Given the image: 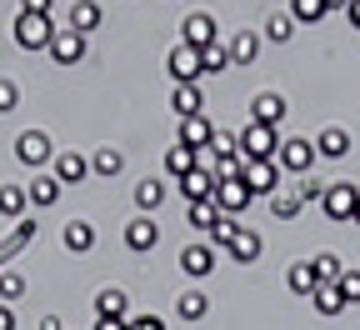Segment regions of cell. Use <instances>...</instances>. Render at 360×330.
<instances>
[{
	"mask_svg": "<svg viewBox=\"0 0 360 330\" xmlns=\"http://www.w3.org/2000/svg\"><path fill=\"white\" fill-rule=\"evenodd\" d=\"M315 156H326V160H345V156H350V130H340V125L321 130V140H315Z\"/></svg>",
	"mask_w": 360,
	"mask_h": 330,
	"instance_id": "ac0fdd59",
	"label": "cell"
},
{
	"mask_svg": "<svg viewBox=\"0 0 360 330\" xmlns=\"http://www.w3.org/2000/svg\"><path fill=\"white\" fill-rule=\"evenodd\" d=\"M25 15H51V0H20Z\"/></svg>",
	"mask_w": 360,
	"mask_h": 330,
	"instance_id": "f6af8a7d",
	"label": "cell"
},
{
	"mask_svg": "<svg viewBox=\"0 0 360 330\" xmlns=\"http://www.w3.org/2000/svg\"><path fill=\"white\" fill-rule=\"evenodd\" d=\"M180 40L195 45V51H205V45H215L220 35H215V20L205 11H195V15H186V25H180Z\"/></svg>",
	"mask_w": 360,
	"mask_h": 330,
	"instance_id": "8fae6325",
	"label": "cell"
},
{
	"mask_svg": "<svg viewBox=\"0 0 360 330\" xmlns=\"http://www.w3.org/2000/svg\"><path fill=\"white\" fill-rule=\"evenodd\" d=\"M40 330H60V320H56V315H45V320H40Z\"/></svg>",
	"mask_w": 360,
	"mask_h": 330,
	"instance_id": "681fc988",
	"label": "cell"
},
{
	"mask_svg": "<svg viewBox=\"0 0 360 330\" xmlns=\"http://www.w3.org/2000/svg\"><path fill=\"white\" fill-rule=\"evenodd\" d=\"M205 310H210V300H205L200 291H186V296L175 300V315H180V320H200Z\"/></svg>",
	"mask_w": 360,
	"mask_h": 330,
	"instance_id": "836d02e7",
	"label": "cell"
},
{
	"mask_svg": "<svg viewBox=\"0 0 360 330\" xmlns=\"http://www.w3.org/2000/svg\"><path fill=\"white\" fill-rule=\"evenodd\" d=\"M285 286H290L295 296H315V286H321V280H315V270H310V260H295V265L285 270Z\"/></svg>",
	"mask_w": 360,
	"mask_h": 330,
	"instance_id": "cb8c5ba5",
	"label": "cell"
},
{
	"mask_svg": "<svg viewBox=\"0 0 360 330\" xmlns=\"http://www.w3.org/2000/svg\"><path fill=\"white\" fill-rule=\"evenodd\" d=\"M255 51H260V40H255L250 30L231 40V61H236V65H250V61H255Z\"/></svg>",
	"mask_w": 360,
	"mask_h": 330,
	"instance_id": "74e56055",
	"label": "cell"
},
{
	"mask_svg": "<svg viewBox=\"0 0 360 330\" xmlns=\"http://www.w3.org/2000/svg\"><path fill=\"white\" fill-rule=\"evenodd\" d=\"M51 56H56V65H80L85 61V35L80 30H56V40H51Z\"/></svg>",
	"mask_w": 360,
	"mask_h": 330,
	"instance_id": "9c48e42d",
	"label": "cell"
},
{
	"mask_svg": "<svg viewBox=\"0 0 360 330\" xmlns=\"http://www.w3.org/2000/svg\"><path fill=\"white\" fill-rule=\"evenodd\" d=\"M321 210H326L330 220H355V210H360V185H350V180H330V185H326V196H321Z\"/></svg>",
	"mask_w": 360,
	"mask_h": 330,
	"instance_id": "7a4b0ae2",
	"label": "cell"
},
{
	"mask_svg": "<svg viewBox=\"0 0 360 330\" xmlns=\"http://www.w3.org/2000/svg\"><path fill=\"white\" fill-rule=\"evenodd\" d=\"M200 85H175V96H170V110L180 115V120H186V115H200Z\"/></svg>",
	"mask_w": 360,
	"mask_h": 330,
	"instance_id": "7402d4cb",
	"label": "cell"
},
{
	"mask_svg": "<svg viewBox=\"0 0 360 330\" xmlns=\"http://www.w3.org/2000/svg\"><path fill=\"white\" fill-rule=\"evenodd\" d=\"M35 230H40V225H35L30 215H20V220H15V230H11V241L0 246V270H6V265H11V260H15V255H20V250H25L30 241H35Z\"/></svg>",
	"mask_w": 360,
	"mask_h": 330,
	"instance_id": "5bb4252c",
	"label": "cell"
},
{
	"mask_svg": "<svg viewBox=\"0 0 360 330\" xmlns=\"http://www.w3.org/2000/svg\"><path fill=\"white\" fill-rule=\"evenodd\" d=\"M125 330H165V320L160 315H135V320H125Z\"/></svg>",
	"mask_w": 360,
	"mask_h": 330,
	"instance_id": "ee69618b",
	"label": "cell"
},
{
	"mask_svg": "<svg viewBox=\"0 0 360 330\" xmlns=\"http://www.w3.org/2000/svg\"><path fill=\"white\" fill-rule=\"evenodd\" d=\"M96 25H101V6H96V0H75V6H70V30L90 35Z\"/></svg>",
	"mask_w": 360,
	"mask_h": 330,
	"instance_id": "603a6c76",
	"label": "cell"
},
{
	"mask_svg": "<svg viewBox=\"0 0 360 330\" xmlns=\"http://www.w3.org/2000/svg\"><path fill=\"white\" fill-rule=\"evenodd\" d=\"M250 120H255V125H276V130H281V120H285V101H281V96H270V90H260V96L250 101Z\"/></svg>",
	"mask_w": 360,
	"mask_h": 330,
	"instance_id": "9a60e30c",
	"label": "cell"
},
{
	"mask_svg": "<svg viewBox=\"0 0 360 330\" xmlns=\"http://www.w3.org/2000/svg\"><path fill=\"white\" fill-rule=\"evenodd\" d=\"M300 205H305V201H300V191H295V185H281V191L270 196V210H276L281 220H290V215H295Z\"/></svg>",
	"mask_w": 360,
	"mask_h": 330,
	"instance_id": "4dcf8cb0",
	"label": "cell"
},
{
	"mask_svg": "<svg viewBox=\"0 0 360 330\" xmlns=\"http://www.w3.org/2000/svg\"><path fill=\"white\" fill-rule=\"evenodd\" d=\"M25 196H30V205L45 210V205H56V201H60V180H56V175H35V180L25 185Z\"/></svg>",
	"mask_w": 360,
	"mask_h": 330,
	"instance_id": "44dd1931",
	"label": "cell"
},
{
	"mask_svg": "<svg viewBox=\"0 0 360 330\" xmlns=\"http://www.w3.org/2000/svg\"><path fill=\"white\" fill-rule=\"evenodd\" d=\"M20 296H25V275L0 270V300H20Z\"/></svg>",
	"mask_w": 360,
	"mask_h": 330,
	"instance_id": "ab89813d",
	"label": "cell"
},
{
	"mask_svg": "<svg viewBox=\"0 0 360 330\" xmlns=\"http://www.w3.org/2000/svg\"><path fill=\"white\" fill-rule=\"evenodd\" d=\"M215 220H220V205L215 201H191V225L195 230H210Z\"/></svg>",
	"mask_w": 360,
	"mask_h": 330,
	"instance_id": "8d00e7d4",
	"label": "cell"
},
{
	"mask_svg": "<svg viewBox=\"0 0 360 330\" xmlns=\"http://www.w3.org/2000/svg\"><path fill=\"white\" fill-rule=\"evenodd\" d=\"M96 315H110V320H125V291H115V286H105V291H96Z\"/></svg>",
	"mask_w": 360,
	"mask_h": 330,
	"instance_id": "4316f807",
	"label": "cell"
},
{
	"mask_svg": "<svg viewBox=\"0 0 360 330\" xmlns=\"http://www.w3.org/2000/svg\"><path fill=\"white\" fill-rule=\"evenodd\" d=\"M310 270H315V280H321V286H335V280L345 275V260H340V255H330V250H321V255L310 260Z\"/></svg>",
	"mask_w": 360,
	"mask_h": 330,
	"instance_id": "d4e9b609",
	"label": "cell"
},
{
	"mask_svg": "<svg viewBox=\"0 0 360 330\" xmlns=\"http://www.w3.org/2000/svg\"><path fill=\"white\" fill-rule=\"evenodd\" d=\"M345 15H350V25L360 30V0H350V6H345Z\"/></svg>",
	"mask_w": 360,
	"mask_h": 330,
	"instance_id": "c3c4849f",
	"label": "cell"
},
{
	"mask_svg": "<svg viewBox=\"0 0 360 330\" xmlns=\"http://www.w3.org/2000/svg\"><path fill=\"white\" fill-rule=\"evenodd\" d=\"M51 40H56V25L51 15H15V45L20 51H51Z\"/></svg>",
	"mask_w": 360,
	"mask_h": 330,
	"instance_id": "3957f363",
	"label": "cell"
},
{
	"mask_svg": "<svg viewBox=\"0 0 360 330\" xmlns=\"http://www.w3.org/2000/svg\"><path fill=\"white\" fill-rule=\"evenodd\" d=\"M180 191H186V201H210L215 196V170H191V175H180Z\"/></svg>",
	"mask_w": 360,
	"mask_h": 330,
	"instance_id": "ffe728a7",
	"label": "cell"
},
{
	"mask_svg": "<svg viewBox=\"0 0 360 330\" xmlns=\"http://www.w3.org/2000/svg\"><path fill=\"white\" fill-rule=\"evenodd\" d=\"M326 185H330V180H310V175H300L295 191H300V201H321V196H326Z\"/></svg>",
	"mask_w": 360,
	"mask_h": 330,
	"instance_id": "7bdbcfd3",
	"label": "cell"
},
{
	"mask_svg": "<svg viewBox=\"0 0 360 330\" xmlns=\"http://www.w3.org/2000/svg\"><path fill=\"white\" fill-rule=\"evenodd\" d=\"M326 15V0H290V20L295 25H315Z\"/></svg>",
	"mask_w": 360,
	"mask_h": 330,
	"instance_id": "e575fe53",
	"label": "cell"
},
{
	"mask_svg": "<svg viewBox=\"0 0 360 330\" xmlns=\"http://www.w3.org/2000/svg\"><path fill=\"white\" fill-rule=\"evenodd\" d=\"M0 330H15V310H11L6 300H0Z\"/></svg>",
	"mask_w": 360,
	"mask_h": 330,
	"instance_id": "bcb514c9",
	"label": "cell"
},
{
	"mask_svg": "<svg viewBox=\"0 0 360 330\" xmlns=\"http://www.w3.org/2000/svg\"><path fill=\"white\" fill-rule=\"evenodd\" d=\"M125 246H130L135 255H150V250L160 246V225H155L150 215H135V220L125 225Z\"/></svg>",
	"mask_w": 360,
	"mask_h": 330,
	"instance_id": "52a82bcc",
	"label": "cell"
},
{
	"mask_svg": "<svg viewBox=\"0 0 360 330\" xmlns=\"http://www.w3.org/2000/svg\"><path fill=\"white\" fill-rule=\"evenodd\" d=\"M60 241H65L70 255H85L90 246H96V225H90V220H70V225L60 230Z\"/></svg>",
	"mask_w": 360,
	"mask_h": 330,
	"instance_id": "d6986e66",
	"label": "cell"
},
{
	"mask_svg": "<svg viewBox=\"0 0 360 330\" xmlns=\"http://www.w3.org/2000/svg\"><path fill=\"white\" fill-rule=\"evenodd\" d=\"M290 30H295V20H290V15H270V20H265V35L276 40V45H285V40H290Z\"/></svg>",
	"mask_w": 360,
	"mask_h": 330,
	"instance_id": "60d3db41",
	"label": "cell"
},
{
	"mask_svg": "<svg viewBox=\"0 0 360 330\" xmlns=\"http://www.w3.org/2000/svg\"><path fill=\"white\" fill-rule=\"evenodd\" d=\"M335 291H340V300H345V305H360V270H350V265H345V275L335 280Z\"/></svg>",
	"mask_w": 360,
	"mask_h": 330,
	"instance_id": "f35d334b",
	"label": "cell"
},
{
	"mask_svg": "<svg viewBox=\"0 0 360 330\" xmlns=\"http://www.w3.org/2000/svg\"><path fill=\"white\" fill-rule=\"evenodd\" d=\"M20 106V90H15V80H0V115H11Z\"/></svg>",
	"mask_w": 360,
	"mask_h": 330,
	"instance_id": "b9f144b4",
	"label": "cell"
},
{
	"mask_svg": "<svg viewBox=\"0 0 360 330\" xmlns=\"http://www.w3.org/2000/svg\"><path fill=\"white\" fill-rule=\"evenodd\" d=\"M225 65H236V61H231V45H220V40H215V45H205V51H200V70L220 75Z\"/></svg>",
	"mask_w": 360,
	"mask_h": 330,
	"instance_id": "d6a6232c",
	"label": "cell"
},
{
	"mask_svg": "<svg viewBox=\"0 0 360 330\" xmlns=\"http://www.w3.org/2000/svg\"><path fill=\"white\" fill-rule=\"evenodd\" d=\"M15 160L20 165H45L51 160V140H45L40 130H20L15 135Z\"/></svg>",
	"mask_w": 360,
	"mask_h": 330,
	"instance_id": "30bf717a",
	"label": "cell"
},
{
	"mask_svg": "<svg viewBox=\"0 0 360 330\" xmlns=\"http://www.w3.org/2000/svg\"><path fill=\"white\" fill-rule=\"evenodd\" d=\"M260 250H265V241H260V230H250V225H240V230H236V241L225 246V255H231L236 265H250Z\"/></svg>",
	"mask_w": 360,
	"mask_h": 330,
	"instance_id": "7c38bea8",
	"label": "cell"
},
{
	"mask_svg": "<svg viewBox=\"0 0 360 330\" xmlns=\"http://www.w3.org/2000/svg\"><path fill=\"white\" fill-rule=\"evenodd\" d=\"M355 220H360V210H355Z\"/></svg>",
	"mask_w": 360,
	"mask_h": 330,
	"instance_id": "816d5d0a",
	"label": "cell"
},
{
	"mask_svg": "<svg viewBox=\"0 0 360 330\" xmlns=\"http://www.w3.org/2000/svg\"><path fill=\"white\" fill-rule=\"evenodd\" d=\"M160 201H165V185L160 180H141V185H135V205H141V215H150Z\"/></svg>",
	"mask_w": 360,
	"mask_h": 330,
	"instance_id": "1f68e13d",
	"label": "cell"
},
{
	"mask_svg": "<svg viewBox=\"0 0 360 330\" xmlns=\"http://www.w3.org/2000/svg\"><path fill=\"white\" fill-rule=\"evenodd\" d=\"M90 170H96V175H120L125 170V156L115 146H101L96 156H90Z\"/></svg>",
	"mask_w": 360,
	"mask_h": 330,
	"instance_id": "f1b7e54d",
	"label": "cell"
},
{
	"mask_svg": "<svg viewBox=\"0 0 360 330\" xmlns=\"http://www.w3.org/2000/svg\"><path fill=\"white\" fill-rule=\"evenodd\" d=\"M236 230H240V225H236V215H220V220L205 230V246H210V250H225V246L236 241Z\"/></svg>",
	"mask_w": 360,
	"mask_h": 330,
	"instance_id": "83f0119b",
	"label": "cell"
},
{
	"mask_svg": "<svg viewBox=\"0 0 360 330\" xmlns=\"http://www.w3.org/2000/svg\"><path fill=\"white\" fill-rule=\"evenodd\" d=\"M51 165H56V180H60V185H80V180L90 175V160H85L80 151H60V156H51Z\"/></svg>",
	"mask_w": 360,
	"mask_h": 330,
	"instance_id": "4fadbf2b",
	"label": "cell"
},
{
	"mask_svg": "<svg viewBox=\"0 0 360 330\" xmlns=\"http://www.w3.org/2000/svg\"><path fill=\"white\" fill-rule=\"evenodd\" d=\"M276 151H281V130L276 125H245L240 130V156L245 160H276Z\"/></svg>",
	"mask_w": 360,
	"mask_h": 330,
	"instance_id": "6da1fadb",
	"label": "cell"
},
{
	"mask_svg": "<svg viewBox=\"0 0 360 330\" xmlns=\"http://www.w3.org/2000/svg\"><path fill=\"white\" fill-rule=\"evenodd\" d=\"M310 300H315V310H321V315H340V310H345V300H340V291H335V286H315V296H310Z\"/></svg>",
	"mask_w": 360,
	"mask_h": 330,
	"instance_id": "d590c367",
	"label": "cell"
},
{
	"mask_svg": "<svg viewBox=\"0 0 360 330\" xmlns=\"http://www.w3.org/2000/svg\"><path fill=\"white\" fill-rule=\"evenodd\" d=\"M25 185H0V215H6V220H20L25 215Z\"/></svg>",
	"mask_w": 360,
	"mask_h": 330,
	"instance_id": "484cf974",
	"label": "cell"
},
{
	"mask_svg": "<svg viewBox=\"0 0 360 330\" xmlns=\"http://www.w3.org/2000/svg\"><path fill=\"white\" fill-rule=\"evenodd\" d=\"M321 160L315 156V140H305V135H290V140H281V151H276V165L281 170H290V175H310V165Z\"/></svg>",
	"mask_w": 360,
	"mask_h": 330,
	"instance_id": "277c9868",
	"label": "cell"
},
{
	"mask_svg": "<svg viewBox=\"0 0 360 330\" xmlns=\"http://www.w3.org/2000/svg\"><path fill=\"white\" fill-rule=\"evenodd\" d=\"M350 6V0H326V11H345Z\"/></svg>",
	"mask_w": 360,
	"mask_h": 330,
	"instance_id": "f907efd6",
	"label": "cell"
},
{
	"mask_svg": "<svg viewBox=\"0 0 360 330\" xmlns=\"http://www.w3.org/2000/svg\"><path fill=\"white\" fill-rule=\"evenodd\" d=\"M180 270H186L191 280H205L215 270V250L210 246H186V250H180Z\"/></svg>",
	"mask_w": 360,
	"mask_h": 330,
	"instance_id": "e0dca14e",
	"label": "cell"
},
{
	"mask_svg": "<svg viewBox=\"0 0 360 330\" xmlns=\"http://www.w3.org/2000/svg\"><path fill=\"white\" fill-rule=\"evenodd\" d=\"M96 330H125V320H110V315H96Z\"/></svg>",
	"mask_w": 360,
	"mask_h": 330,
	"instance_id": "7dc6e473",
	"label": "cell"
},
{
	"mask_svg": "<svg viewBox=\"0 0 360 330\" xmlns=\"http://www.w3.org/2000/svg\"><path fill=\"white\" fill-rule=\"evenodd\" d=\"M215 205H220V215H240L255 196H250V185H245V175L240 180H215V196H210Z\"/></svg>",
	"mask_w": 360,
	"mask_h": 330,
	"instance_id": "8992f818",
	"label": "cell"
},
{
	"mask_svg": "<svg viewBox=\"0 0 360 330\" xmlns=\"http://www.w3.org/2000/svg\"><path fill=\"white\" fill-rule=\"evenodd\" d=\"M245 185H250V196H276L281 191V165L276 160H250L245 165Z\"/></svg>",
	"mask_w": 360,
	"mask_h": 330,
	"instance_id": "ba28073f",
	"label": "cell"
},
{
	"mask_svg": "<svg viewBox=\"0 0 360 330\" xmlns=\"http://www.w3.org/2000/svg\"><path fill=\"white\" fill-rule=\"evenodd\" d=\"M210 140H215V130H210V120H205V115H186V120H180L175 146H191V151H200V146H210Z\"/></svg>",
	"mask_w": 360,
	"mask_h": 330,
	"instance_id": "2e32d148",
	"label": "cell"
},
{
	"mask_svg": "<svg viewBox=\"0 0 360 330\" xmlns=\"http://www.w3.org/2000/svg\"><path fill=\"white\" fill-rule=\"evenodd\" d=\"M165 65H170V80H175V85H195V80L205 75V70H200V51H195V45H186V40L170 51Z\"/></svg>",
	"mask_w": 360,
	"mask_h": 330,
	"instance_id": "5b68a950",
	"label": "cell"
},
{
	"mask_svg": "<svg viewBox=\"0 0 360 330\" xmlns=\"http://www.w3.org/2000/svg\"><path fill=\"white\" fill-rule=\"evenodd\" d=\"M165 170H170L175 180L191 175V170H195V151H191V146H170V151H165Z\"/></svg>",
	"mask_w": 360,
	"mask_h": 330,
	"instance_id": "f546056e",
	"label": "cell"
}]
</instances>
